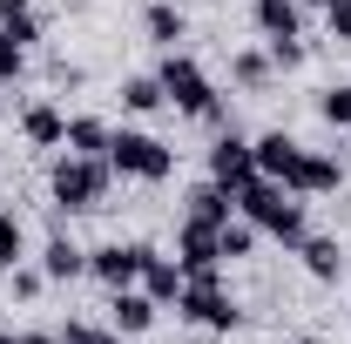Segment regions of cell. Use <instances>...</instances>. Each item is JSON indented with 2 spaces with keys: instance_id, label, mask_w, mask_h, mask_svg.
Returning a JSON list of instances; mask_svg holds the SVG:
<instances>
[{
  "instance_id": "cell-1",
  "label": "cell",
  "mask_w": 351,
  "mask_h": 344,
  "mask_svg": "<svg viewBox=\"0 0 351 344\" xmlns=\"http://www.w3.org/2000/svg\"><path fill=\"white\" fill-rule=\"evenodd\" d=\"M237 210L257 223L263 236H284V243H304V203L284 189V182H270V175H250L243 189H237Z\"/></svg>"
},
{
  "instance_id": "cell-2",
  "label": "cell",
  "mask_w": 351,
  "mask_h": 344,
  "mask_svg": "<svg viewBox=\"0 0 351 344\" xmlns=\"http://www.w3.org/2000/svg\"><path fill=\"white\" fill-rule=\"evenodd\" d=\"M108 156H61L54 162V210L82 216V210H101V196H108Z\"/></svg>"
},
{
  "instance_id": "cell-3",
  "label": "cell",
  "mask_w": 351,
  "mask_h": 344,
  "mask_svg": "<svg viewBox=\"0 0 351 344\" xmlns=\"http://www.w3.org/2000/svg\"><path fill=\"white\" fill-rule=\"evenodd\" d=\"M176 310H182L189 324H210V331H237V324H243V310L230 304V291L217 284V270H189V277H182Z\"/></svg>"
},
{
  "instance_id": "cell-4",
  "label": "cell",
  "mask_w": 351,
  "mask_h": 344,
  "mask_svg": "<svg viewBox=\"0 0 351 344\" xmlns=\"http://www.w3.org/2000/svg\"><path fill=\"white\" fill-rule=\"evenodd\" d=\"M108 169L135 175V182H162V175L176 169V156L156 142V135H142V129H115L108 135Z\"/></svg>"
},
{
  "instance_id": "cell-5",
  "label": "cell",
  "mask_w": 351,
  "mask_h": 344,
  "mask_svg": "<svg viewBox=\"0 0 351 344\" xmlns=\"http://www.w3.org/2000/svg\"><path fill=\"white\" fill-rule=\"evenodd\" d=\"M156 82H162V95H169L182 115L217 122V88H210V75H203L189 54H176V47H169V61H162V75H156Z\"/></svg>"
},
{
  "instance_id": "cell-6",
  "label": "cell",
  "mask_w": 351,
  "mask_h": 344,
  "mask_svg": "<svg viewBox=\"0 0 351 344\" xmlns=\"http://www.w3.org/2000/svg\"><path fill=\"white\" fill-rule=\"evenodd\" d=\"M142 257H149V243H101V250H88V277H101L108 291H129L142 277Z\"/></svg>"
},
{
  "instance_id": "cell-7",
  "label": "cell",
  "mask_w": 351,
  "mask_h": 344,
  "mask_svg": "<svg viewBox=\"0 0 351 344\" xmlns=\"http://www.w3.org/2000/svg\"><path fill=\"white\" fill-rule=\"evenodd\" d=\"M250 175H257V142H243L237 129L217 135V149H210V182H223V189H243Z\"/></svg>"
},
{
  "instance_id": "cell-8",
  "label": "cell",
  "mask_w": 351,
  "mask_h": 344,
  "mask_svg": "<svg viewBox=\"0 0 351 344\" xmlns=\"http://www.w3.org/2000/svg\"><path fill=\"white\" fill-rule=\"evenodd\" d=\"M176 263H182V277H189V270H217V263H223L217 223H196V216H189V223L176 230Z\"/></svg>"
},
{
  "instance_id": "cell-9",
  "label": "cell",
  "mask_w": 351,
  "mask_h": 344,
  "mask_svg": "<svg viewBox=\"0 0 351 344\" xmlns=\"http://www.w3.org/2000/svg\"><path fill=\"white\" fill-rule=\"evenodd\" d=\"M338 182H345V169H338L331 156H311V149L298 156V169L284 175V189H291V196H331Z\"/></svg>"
},
{
  "instance_id": "cell-10",
  "label": "cell",
  "mask_w": 351,
  "mask_h": 344,
  "mask_svg": "<svg viewBox=\"0 0 351 344\" xmlns=\"http://www.w3.org/2000/svg\"><path fill=\"white\" fill-rule=\"evenodd\" d=\"M156 310H162V304L149 297V291H135V284L108 297V317H115V331H129V338H142V331L156 324Z\"/></svg>"
},
{
  "instance_id": "cell-11",
  "label": "cell",
  "mask_w": 351,
  "mask_h": 344,
  "mask_svg": "<svg viewBox=\"0 0 351 344\" xmlns=\"http://www.w3.org/2000/svg\"><path fill=\"white\" fill-rule=\"evenodd\" d=\"M298 156H304V142H291L284 129L257 135V175H270V182H284V175L298 169Z\"/></svg>"
},
{
  "instance_id": "cell-12",
  "label": "cell",
  "mask_w": 351,
  "mask_h": 344,
  "mask_svg": "<svg viewBox=\"0 0 351 344\" xmlns=\"http://www.w3.org/2000/svg\"><path fill=\"white\" fill-rule=\"evenodd\" d=\"M21 135H27L34 149H61V142H68V115H61L54 101H34V108L21 115Z\"/></svg>"
},
{
  "instance_id": "cell-13",
  "label": "cell",
  "mask_w": 351,
  "mask_h": 344,
  "mask_svg": "<svg viewBox=\"0 0 351 344\" xmlns=\"http://www.w3.org/2000/svg\"><path fill=\"white\" fill-rule=\"evenodd\" d=\"M189 216L223 230V223L237 216V189H223V182H196V189H189Z\"/></svg>"
},
{
  "instance_id": "cell-14",
  "label": "cell",
  "mask_w": 351,
  "mask_h": 344,
  "mask_svg": "<svg viewBox=\"0 0 351 344\" xmlns=\"http://www.w3.org/2000/svg\"><path fill=\"white\" fill-rule=\"evenodd\" d=\"M142 291H149L156 304H176V297H182V263L149 250V257H142Z\"/></svg>"
},
{
  "instance_id": "cell-15",
  "label": "cell",
  "mask_w": 351,
  "mask_h": 344,
  "mask_svg": "<svg viewBox=\"0 0 351 344\" xmlns=\"http://www.w3.org/2000/svg\"><path fill=\"white\" fill-rule=\"evenodd\" d=\"M298 257H304V270L317 277V284H338V270H345L338 236H304V243H298Z\"/></svg>"
},
{
  "instance_id": "cell-16",
  "label": "cell",
  "mask_w": 351,
  "mask_h": 344,
  "mask_svg": "<svg viewBox=\"0 0 351 344\" xmlns=\"http://www.w3.org/2000/svg\"><path fill=\"white\" fill-rule=\"evenodd\" d=\"M257 34L263 41H298V0H257Z\"/></svg>"
},
{
  "instance_id": "cell-17",
  "label": "cell",
  "mask_w": 351,
  "mask_h": 344,
  "mask_svg": "<svg viewBox=\"0 0 351 344\" xmlns=\"http://www.w3.org/2000/svg\"><path fill=\"white\" fill-rule=\"evenodd\" d=\"M41 270H47V284H68V277H82V270H88V250H75L68 236H54V243L41 250Z\"/></svg>"
},
{
  "instance_id": "cell-18",
  "label": "cell",
  "mask_w": 351,
  "mask_h": 344,
  "mask_svg": "<svg viewBox=\"0 0 351 344\" xmlns=\"http://www.w3.org/2000/svg\"><path fill=\"white\" fill-rule=\"evenodd\" d=\"M142 27H149V41H162V47H176L182 34H189V21H182V7H169V0H156V7L142 14Z\"/></svg>"
},
{
  "instance_id": "cell-19",
  "label": "cell",
  "mask_w": 351,
  "mask_h": 344,
  "mask_svg": "<svg viewBox=\"0 0 351 344\" xmlns=\"http://www.w3.org/2000/svg\"><path fill=\"white\" fill-rule=\"evenodd\" d=\"M108 135L115 129H101L95 115H75L68 122V156H108Z\"/></svg>"
},
{
  "instance_id": "cell-20",
  "label": "cell",
  "mask_w": 351,
  "mask_h": 344,
  "mask_svg": "<svg viewBox=\"0 0 351 344\" xmlns=\"http://www.w3.org/2000/svg\"><path fill=\"white\" fill-rule=\"evenodd\" d=\"M257 236H263V230L250 223V216H230V223L217 230V243H223V257H230V263H237V257H250V250H257Z\"/></svg>"
},
{
  "instance_id": "cell-21",
  "label": "cell",
  "mask_w": 351,
  "mask_h": 344,
  "mask_svg": "<svg viewBox=\"0 0 351 344\" xmlns=\"http://www.w3.org/2000/svg\"><path fill=\"white\" fill-rule=\"evenodd\" d=\"M122 101H129L135 115H149V108H162L169 95H162V82H156V75H135V82H122Z\"/></svg>"
},
{
  "instance_id": "cell-22",
  "label": "cell",
  "mask_w": 351,
  "mask_h": 344,
  "mask_svg": "<svg viewBox=\"0 0 351 344\" xmlns=\"http://www.w3.org/2000/svg\"><path fill=\"white\" fill-rule=\"evenodd\" d=\"M27 257V236H21V223L0 210V270H14V263Z\"/></svg>"
},
{
  "instance_id": "cell-23",
  "label": "cell",
  "mask_w": 351,
  "mask_h": 344,
  "mask_svg": "<svg viewBox=\"0 0 351 344\" xmlns=\"http://www.w3.org/2000/svg\"><path fill=\"white\" fill-rule=\"evenodd\" d=\"M317 115H324L331 129H351V88H324V101H317Z\"/></svg>"
},
{
  "instance_id": "cell-24",
  "label": "cell",
  "mask_w": 351,
  "mask_h": 344,
  "mask_svg": "<svg viewBox=\"0 0 351 344\" xmlns=\"http://www.w3.org/2000/svg\"><path fill=\"white\" fill-rule=\"evenodd\" d=\"M230 75H237L243 88H263V82H270V54H237V61H230Z\"/></svg>"
},
{
  "instance_id": "cell-25",
  "label": "cell",
  "mask_w": 351,
  "mask_h": 344,
  "mask_svg": "<svg viewBox=\"0 0 351 344\" xmlns=\"http://www.w3.org/2000/svg\"><path fill=\"white\" fill-rule=\"evenodd\" d=\"M61 344H122V331H101V324H82V317H68Z\"/></svg>"
},
{
  "instance_id": "cell-26",
  "label": "cell",
  "mask_w": 351,
  "mask_h": 344,
  "mask_svg": "<svg viewBox=\"0 0 351 344\" xmlns=\"http://www.w3.org/2000/svg\"><path fill=\"white\" fill-rule=\"evenodd\" d=\"M21 68H27V47H21L14 34H7V27H0V82H14Z\"/></svg>"
},
{
  "instance_id": "cell-27",
  "label": "cell",
  "mask_w": 351,
  "mask_h": 344,
  "mask_svg": "<svg viewBox=\"0 0 351 344\" xmlns=\"http://www.w3.org/2000/svg\"><path fill=\"white\" fill-rule=\"evenodd\" d=\"M324 21H331V41H351V0H331Z\"/></svg>"
},
{
  "instance_id": "cell-28",
  "label": "cell",
  "mask_w": 351,
  "mask_h": 344,
  "mask_svg": "<svg viewBox=\"0 0 351 344\" xmlns=\"http://www.w3.org/2000/svg\"><path fill=\"white\" fill-rule=\"evenodd\" d=\"M41 284H47V270H21L14 263V297H41Z\"/></svg>"
},
{
  "instance_id": "cell-29",
  "label": "cell",
  "mask_w": 351,
  "mask_h": 344,
  "mask_svg": "<svg viewBox=\"0 0 351 344\" xmlns=\"http://www.w3.org/2000/svg\"><path fill=\"white\" fill-rule=\"evenodd\" d=\"M304 61V41H270V68H298Z\"/></svg>"
},
{
  "instance_id": "cell-30",
  "label": "cell",
  "mask_w": 351,
  "mask_h": 344,
  "mask_svg": "<svg viewBox=\"0 0 351 344\" xmlns=\"http://www.w3.org/2000/svg\"><path fill=\"white\" fill-rule=\"evenodd\" d=\"M14 21H27V0H0V27H14Z\"/></svg>"
},
{
  "instance_id": "cell-31",
  "label": "cell",
  "mask_w": 351,
  "mask_h": 344,
  "mask_svg": "<svg viewBox=\"0 0 351 344\" xmlns=\"http://www.w3.org/2000/svg\"><path fill=\"white\" fill-rule=\"evenodd\" d=\"M21 344H61V338H47V331H34V338H21Z\"/></svg>"
},
{
  "instance_id": "cell-32",
  "label": "cell",
  "mask_w": 351,
  "mask_h": 344,
  "mask_svg": "<svg viewBox=\"0 0 351 344\" xmlns=\"http://www.w3.org/2000/svg\"><path fill=\"white\" fill-rule=\"evenodd\" d=\"M0 344H14V338H7V331H0Z\"/></svg>"
},
{
  "instance_id": "cell-33",
  "label": "cell",
  "mask_w": 351,
  "mask_h": 344,
  "mask_svg": "<svg viewBox=\"0 0 351 344\" xmlns=\"http://www.w3.org/2000/svg\"><path fill=\"white\" fill-rule=\"evenodd\" d=\"M317 7H331V0H317Z\"/></svg>"
}]
</instances>
